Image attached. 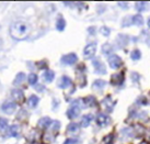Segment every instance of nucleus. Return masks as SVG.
I'll return each instance as SVG.
<instances>
[{"label": "nucleus", "instance_id": "nucleus-1", "mask_svg": "<svg viewBox=\"0 0 150 144\" xmlns=\"http://www.w3.org/2000/svg\"><path fill=\"white\" fill-rule=\"evenodd\" d=\"M30 31H31V28H30V24L26 23L24 21H17L14 22L10 29V32H11V36L16 40H19V41H22V40H25V38L29 36Z\"/></svg>", "mask_w": 150, "mask_h": 144}, {"label": "nucleus", "instance_id": "nucleus-2", "mask_svg": "<svg viewBox=\"0 0 150 144\" xmlns=\"http://www.w3.org/2000/svg\"><path fill=\"white\" fill-rule=\"evenodd\" d=\"M96 51V44H88L87 46L84 47L83 51V55L86 58H91L94 56Z\"/></svg>", "mask_w": 150, "mask_h": 144}, {"label": "nucleus", "instance_id": "nucleus-3", "mask_svg": "<svg viewBox=\"0 0 150 144\" xmlns=\"http://www.w3.org/2000/svg\"><path fill=\"white\" fill-rule=\"evenodd\" d=\"M77 55H76L75 53H70V54H67V55H64L62 57V63L65 64V65H72V64H75L77 62Z\"/></svg>", "mask_w": 150, "mask_h": 144}, {"label": "nucleus", "instance_id": "nucleus-4", "mask_svg": "<svg viewBox=\"0 0 150 144\" xmlns=\"http://www.w3.org/2000/svg\"><path fill=\"white\" fill-rule=\"evenodd\" d=\"M16 108H17V105H16V102L13 101H7L4 102L2 107H1V109L4 111V113H8V115H11L13 111L16 110Z\"/></svg>", "mask_w": 150, "mask_h": 144}, {"label": "nucleus", "instance_id": "nucleus-5", "mask_svg": "<svg viewBox=\"0 0 150 144\" xmlns=\"http://www.w3.org/2000/svg\"><path fill=\"white\" fill-rule=\"evenodd\" d=\"M108 64L112 68H118L122 65V59L120 56L112 55L108 57Z\"/></svg>", "mask_w": 150, "mask_h": 144}, {"label": "nucleus", "instance_id": "nucleus-6", "mask_svg": "<svg viewBox=\"0 0 150 144\" xmlns=\"http://www.w3.org/2000/svg\"><path fill=\"white\" fill-rule=\"evenodd\" d=\"M67 115H68V118H70V119L77 118V117L80 115L79 106H77V105H75V103H74V105L70 107V109L67 111Z\"/></svg>", "mask_w": 150, "mask_h": 144}, {"label": "nucleus", "instance_id": "nucleus-7", "mask_svg": "<svg viewBox=\"0 0 150 144\" xmlns=\"http://www.w3.org/2000/svg\"><path fill=\"white\" fill-rule=\"evenodd\" d=\"M110 117L106 115H102V113H100V115L96 117V123L100 125V127H104V125H108V123H110Z\"/></svg>", "mask_w": 150, "mask_h": 144}, {"label": "nucleus", "instance_id": "nucleus-8", "mask_svg": "<svg viewBox=\"0 0 150 144\" xmlns=\"http://www.w3.org/2000/svg\"><path fill=\"white\" fill-rule=\"evenodd\" d=\"M93 66L96 67V72L99 73V74H105L106 73V69H105V66L103 63H101L100 59H96L93 61Z\"/></svg>", "mask_w": 150, "mask_h": 144}, {"label": "nucleus", "instance_id": "nucleus-9", "mask_svg": "<svg viewBox=\"0 0 150 144\" xmlns=\"http://www.w3.org/2000/svg\"><path fill=\"white\" fill-rule=\"evenodd\" d=\"M71 85V81L69 77L67 76H63L62 78H60V81H59L58 83V87L62 89H65L67 88V87H69V86Z\"/></svg>", "mask_w": 150, "mask_h": 144}, {"label": "nucleus", "instance_id": "nucleus-10", "mask_svg": "<svg viewBox=\"0 0 150 144\" xmlns=\"http://www.w3.org/2000/svg\"><path fill=\"white\" fill-rule=\"evenodd\" d=\"M11 93H12V97L14 100H17V101H22L23 100L24 95H23V91L20 90V89H13Z\"/></svg>", "mask_w": 150, "mask_h": 144}, {"label": "nucleus", "instance_id": "nucleus-11", "mask_svg": "<svg viewBox=\"0 0 150 144\" xmlns=\"http://www.w3.org/2000/svg\"><path fill=\"white\" fill-rule=\"evenodd\" d=\"M123 81H124L123 74H115L112 76V83L114 85H121Z\"/></svg>", "mask_w": 150, "mask_h": 144}, {"label": "nucleus", "instance_id": "nucleus-12", "mask_svg": "<svg viewBox=\"0 0 150 144\" xmlns=\"http://www.w3.org/2000/svg\"><path fill=\"white\" fill-rule=\"evenodd\" d=\"M105 85H106V83H105L103 79H96L94 83H93V85H92V87H93V89H98V90H102V89L104 88Z\"/></svg>", "mask_w": 150, "mask_h": 144}, {"label": "nucleus", "instance_id": "nucleus-13", "mask_svg": "<svg viewBox=\"0 0 150 144\" xmlns=\"http://www.w3.org/2000/svg\"><path fill=\"white\" fill-rule=\"evenodd\" d=\"M50 123H52L50 119L48 118V117H44V118L40 119V121H38V125H40L41 128H44V129H46V128L50 127Z\"/></svg>", "mask_w": 150, "mask_h": 144}, {"label": "nucleus", "instance_id": "nucleus-14", "mask_svg": "<svg viewBox=\"0 0 150 144\" xmlns=\"http://www.w3.org/2000/svg\"><path fill=\"white\" fill-rule=\"evenodd\" d=\"M55 77V74L53 71H46L44 74H43V78H44V81L46 83H50V81L54 79Z\"/></svg>", "mask_w": 150, "mask_h": 144}, {"label": "nucleus", "instance_id": "nucleus-15", "mask_svg": "<svg viewBox=\"0 0 150 144\" xmlns=\"http://www.w3.org/2000/svg\"><path fill=\"white\" fill-rule=\"evenodd\" d=\"M103 105H104V108L108 111H112L113 108H114V102L112 101V99L110 97H108L106 99L103 100Z\"/></svg>", "mask_w": 150, "mask_h": 144}, {"label": "nucleus", "instance_id": "nucleus-16", "mask_svg": "<svg viewBox=\"0 0 150 144\" xmlns=\"http://www.w3.org/2000/svg\"><path fill=\"white\" fill-rule=\"evenodd\" d=\"M92 119H93V115H86L82 117V120H81V125L82 127H88L89 124H90V122L92 121Z\"/></svg>", "mask_w": 150, "mask_h": 144}, {"label": "nucleus", "instance_id": "nucleus-17", "mask_svg": "<svg viewBox=\"0 0 150 144\" xmlns=\"http://www.w3.org/2000/svg\"><path fill=\"white\" fill-rule=\"evenodd\" d=\"M19 133H20V128H19V125H11V128L9 129V135L10 136H18L19 135Z\"/></svg>", "mask_w": 150, "mask_h": 144}, {"label": "nucleus", "instance_id": "nucleus-18", "mask_svg": "<svg viewBox=\"0 0 150 144\" xmlns=\"http://www.w3.org/2000/svg\"><path fill=\"white\" fill-rule=\"evenodd\" d=\"M65 26H66V22L64 20V18L59 17L57 19V22H56V28H57V30L58 31H63L65 29Z\"/></svg>", "mask_w": 150, "mask_h": 144}, {"label": "nucleus", "instance_id": "nucleus-19", "mask_svg": "<svg viewBox=\"0 0 150 144\" xmlns=\"http://www.w3.org/2000/svg\"><path fill=\"white\" fill-rule=\"evenodd\" d=\"M38 97H36V96H31V97L29 98V100H28V103H29V106L31 107V108H35V107L38 106Z\"/></svg>", "mask_w": 150, "mask_h": 144}, {"label": "nucleus", "instance_id": "nucleus-20", "mask_svg": "<svg viewBox=\"0 0 150 144\" xmlns=\"http://www.w3.org/2000/svg\"><path fill=\"white\" fill-rule=\"evenodd\" d=\"M83 101H84V103H86V106H88V107H94L96 103V98L92 97V96H89L88 98H86Z\"/></svg>", "mask_w": 150, "mask_h": 144}, {"label": "nucleus", "instance_id": "nucleus-21", "mask_svg": "<svg viewBox=\"0 0 150 144\" xmlns=\"http://www.w3.org/2000/svg\"><path fill=\"white\" fill-rule=\"evenodd\" d=\"M132 23L136 24V26H142V23H144L142 17V16H139V14H137V16H134V17L132 18Z\"/></svg>", "mask_w": 150, "mask_h": 144}, {"label": "nucleus", "instance_id": "nucleus-22", "mask_svg": "<svg viewBox=\"0 0 150 144\" xmlns=\"http://www.w3.org/2000/svg\"><path fill=\"white\" fill-rule=\"evenodd\" d=\"M136 9H137L138 11H146L147 8H148V4L147 2H136Z\"/></svg>", "mask_w": 150, "mask_h": 144}, {"label": "nucleus", "instance_id": "nucleus-23", "mask_svg": "<svg viewBox=\"0 0 150 144\" xmlns=\"http://www.w3.org/2000/svg\"><path fill=\"white\" fill-rule=\"evenodd\" d=\"M68 132L69 133H76V132L79 130V125L77 124V123H70L69 125H68Z\"/></svg>", "mask_w": 150, "mask_h": 144}, {"label": "nucleus", "instance_id": "nucleus-24", "mask_svg": "<svg viewBox=\"0 0 150 144\" xmlns=\"http://www.w3.org/2000/svg\"><path fill=\"white\" fill-rule=\"evenodd\" d=\"M28 81H29V84L35 85L38 83V75L36 74H30L29 77H28Z\"/></svg>", "mask_w": 150, "mask_h": 144}, {"label": "nucleus", "instance_id": "nucleus-25", "mask_svg": "<svg viewBox=\"0 0 150 144\" xmlns=\"http://www.w3.org/2000/svg\"><path fill=\"white\" fill-rule=\"evenodd\" d=\"M8 127V120L4 118H0V131H4Z\"/></svg>", "mask_w": 150, "mask_h": 144}, {"label": "nucleus", "instance_id": "nucleus-26", "mask_svg": "<svg viewBox=\"0 0 150 144\" xmlns=\"http://www.w3.org/2000/svg\"><path fill=\"white\" fill-rule=\"evenodd\" d=\"M24 78H25V75L23 74V73H20V74H18L17 78H16V81H14V85H19V84H21Z\"/></svg>", "mask_w": 150, "mask_h": 144}, {"label": "nucleus", "instance_id": "nucleus-27", "mask_svg": "<svg viewBox=\"0 0 150 144\" xmlns=\"http://www.w3.org/2000/svg\"><path fill=\"white\" fill-rule=\"evenodd\" d=\"M102 50H103V53H104V54H110V53H112V50H113V47H112V45H111V44H105L104 46H103V48H102Z\"/></svg>", "mask_w": 150, "mask_h": 144}, {"label": "nucleus", "instance_id": "nucleus-28", "mask_svg": "<svg viewBox=\"0 0 150 144\" xmlns=\"http://www.w3.org/2000/svg\"><path fill=\"white\" fill-rule=\"evenodd\" d=\"M140 56H142V54H140V52L137 51V50L132 52V54H130V57H132L133 59H135V61H137V59L140 58Z\"/></svg>", "mask_w": 150, "mask_h": 144}, {"label": "nucleus", "instance_id": "nucleus-29", "mask_svg": "<svg viewBox=\"0 0 150 144\" xmlns=\"http://www.w3.org/2000/svg\"><path fill=\"white\" fill-rule=\"evenodd\" d=\"M122 24L125 26H128L129 24H132V17H126L125 20L122 22Z\"/></svg>", "mask_w": 150, "mask_h": 144}, {"label": "nucleus", "instance_id": "nucleus-30", "mask_svg": "<svg viewBox=\"0 0 150 144\" xmlns=\"http://www.w3.org/2000/svg\"><path fill=\"white\" fill-rule=\"evenodd\" d=\"M101 33L103 34L104 36H108V35H110V29L106 28V26H103V28L101 29Z\"/></svg>", "mask_w": 150, "mask_h": 144}, {"label": "nucleus", "instance_id": "nucleus-31", "mask_svg": "<svg viewBox=\"0 0 150 144\" xmlns=\"http://www.w3.org/2000/svg\"><path fill=\"white\" fill-rule=\"evenodd\" d=\"M113 140H114V135H113V134H110V135H108L104 139V141L106 142V144H112Z\"/></svg>", "mask_w": 150, "mask_h": 144}, {"label": "nucleus", "instance_id": "nucleus-32", "mask_svg": "<svg viewBox=\"0 0 150 144\" xmlns=\"http://www.w3.org/2000/svg\"><path fill=\"white\" fill-rule=\"evenodd\" d=\"M118 6H121V7H124V8L127 9V7H128V4H126V2H118Z\"/></svg>", "mask_w": 150, "mask_h": 144}, {"label": "nucleus", "instance_id": "nucleus-33", "mask_svg": "<svg viewBox=\"0 0 150 144\" xmlns=\"http://www.w3.org/2000/svg\"><path fill=\"white\" fill-rule=\"evenodd\" d=\"M77 141L76 140H67V142H65L64 144H75Z\"/></svg>", "mask_w": 150, "mask_h": 144}, {"label": "nucleus", "instance_id": "nucleus-34", "mask_svg": "<svg viewBox=\"0 0 150 144\" xmlns=\"http://www.w3.org/2000/svg\"><path fill=\"white\" fill-rule=\"evenodd\" d=\"M148 26H149V28H150V19H149V20H148Z\"/></svg>", "mask_w": 150, "mask_h": 144}]
</instances>
